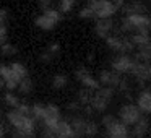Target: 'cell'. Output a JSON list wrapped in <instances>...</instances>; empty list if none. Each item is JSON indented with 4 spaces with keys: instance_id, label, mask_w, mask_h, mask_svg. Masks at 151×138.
Here are the masks:
<instances>
[{
    "instance_id": "obj_38",
    "label": "cell",
    "mask_w": 151,
    "mask_h": 138,
    "mask_svg": "<svg viewBox=\"0 0 151 138\" xmlns=\"http://www.w3.org/2000/svg\"><path fill=\"white\" fill-rule=\"evenodd\" d=\"M67 107H68V111H80V107H81V104H80V102L76 101V102H70V104L67 106Z\"/></svg>"
},
{
    "instance_id": "obj_26",
    "label": "cell",
    "mask_w": 151,
    "mask_h": 138,
    "mask_svg": "<svg viewBox=\"0 0 151 138\" xmlns=\"http://www.w3.org/2000/svg\"><path fill=\"white\" fill-rule=\"evenodd\" d=\"M91 99H93V94H91L89 89H81V91L78 93V102L81 106H89Z\"/></svg>"
},
{
    "instance_id": "obj_31",
    "label": "cell",
    "mask_w": 151,
    "mask_h": 138,
    "mask_svg": "<svg viewBox=\"0 0 151 138\" xmlns=\"http://www.w3.org/2000/svg\"><path fill=\"white\" fill-rule=\"evenodd\" d=\"M111 76H112V70H102L101 75H99V81H101L102 85L109 86V83H111Z\"/></svg>"
},
{
    "instance_id": "obj_4",
    "label": "cell",
    "mask_w": 151,
    "mask_h": 138,
    "mask_svg": "<svg viewBox=\"0 0 151 138\" xmlns=\"http://www.w3.org/2000/svg\"><path fill=\"white\" fill-rule=\"evenodd\" d=\"M114 96V88H109V86H104V88H99L98 91L93 94V99L89 102L93 111H98V112H102L107 109V104L109 101L112 99Z\"/></svg>"
},
{
    "instance_id": "obj_33",
    "label": "cell",
    "mask_w": 151,
    "mask_h": 138,
    "mask_svg": "<svg viewBox=\"0 0 151 138\" xmlns=\"http://www.w3.org/2000/svg\"><path fill=\"white\" fill-rule=\"evenodd\" d=\"M20 114H23V115H28V117H33L31 115V106H28V104H24V102H21L20 106H18V109H17Z\"/></svg>"
},
{
    "instance_id": "obj_28",
    "label": "cell",
    "mask_w": 151,
    "mask_h": 138,
    "mask_svg": "<svg viewBox=\"0 0 151 138\" xmlns=\"http://www.w3.org/2000/svg\"><path fill=\"white\" fill-rule=\"evenodd\" d=\"M0 78L4 80V81H10V80L13 78L10 65H0Z\"/></svg>"
},
{
    "instance_id": "obj_16",
    "label": "cell",
    "mask_w": 151,
    "mask_h": 138,
    "mask_svg": "<svg viewBox=\"0 0 151 138\" xmlns=\"http://www.w3.org/2000/svg\"><path fill=\"white\" fill-rule=\"evenodd\" d=\"M10 68H12V73H13V81H18L20 83L21 80H24L28 76V68L23 65L21 62H13L10 63Z\"/></svg>"
},
{
    "instance_id": "obj_11",
    "label": "cell",
    "mask_w": 151,
    "mask_h": 138,
    "mask_svg": "<svg viewBox=\"0 0 151 138\" xmlns=\"http://www.w3.org/2000/svg\"><path fill=\"white\" fill-rule=\"evenodd\" d=\"M130 73L133 76H137V80L140 83H145L146 80L151 78V65L148 62H135Z\"/></svg>"
},
{
    "instance_id": "obj_20",
    "label": "cell",
    "mask_w": 151,
    "mask_h": 138,
    "mask_svg": "<svg viewBox=\"0 0 151 138\" xmlns=\"http://www.w3.org/2000/svg\"><path fill=\"white\" fill-rule=\"evenodd\" d=\"M138 62H150L151 59V42L150 44H143L138 47V52L135 54Z\"/></svg>"
},
{
    "instance_id": "obj_42",
    "label": "cell",
    "mask_w": 151,
    "mask_h": 138,
    "mask_svg": "<svg viewBox=\"0 0 151 138\" xmlns=\"http://www.w3.org/2000/svg\"><path fill=\"white\" fill-rule=\"evenodd\" d=\"M55 138H73V137H55Z\"/></svg>"
},
{
    "instance_id": "obj_41",
    "label": "cell",
    "mask_w": 151,
    "mask_h": 138,
    "mask_svg": "<svg viewBox=\"0 0 151 138\" xmlns=\"http://www.w3.org/2000/svg\"><path fill=\"white\" fill-rule=\"evenodd\" d=\"M4 86H5V81H4V80H2V78H0V89L4 88Z\"/></svg>"
},
{
    "instance_id": "obj_32",
    "label": "cell",
    "mask_w": 151,
    "mask_h": 138,
    "mask_svg": "<svg viewBox=\"0 0 151 138\" xmlns=\"http://www.w3.org/2000/svg\"><path fill=\"white\" fill-rule=\"evenodd\" d=\"M37 7L42 10V13L44 12H47V10H50L52 8V0H37Z\"/></svg>"
},
{
    "instance_id": "obj_13",
    "label": "cell",
    "mask_w": 151,
    "mask_h": 138,
    "mask_svg": "<svg viewBox=\"0 0 151 138\" xmlns=\"http://www.w3.org/2000/svg\"><path fill=\"white\" fill-rule=\"evenodd\" d=\"M114 28V23H112L111 18H104V20H96V24H94V29H96V34L99 37H109V33L112 31Z\"/></svg>"
},
{
    "instance_id": "obj_29",
    "label": "cell",
    "mask_w": 151,
    "mask_h": 138,
    "mask_svg": "<svg viewBox=\"0 0 151 138\" xmlns=\"http://www.w3.org/2000/svg\"><path fill=\"white\" fill-rule=\"evenodd\" d=\"M0 52H2V55H15V54L18 52V47L13 46V44H10V42H7L0 47Z\"/></svg>"
},
{
    "instance_id": "obj_37",
    "label": "cell",
    "mask_w": 151,
    "mask_h": 138,
    "mask_svg": "<svg viewBox=\"0 0 151 138\" xmlns=\"http://www.w3.org/2000/svg\"><path fill=\"white\" fill-rule=\"evenodd\" d=\"M12 138H31V137H28L26 133H23V132L13 130V132H12Z\"/></svg>"
},
{
    "instance_id": "obj_6",
    "label": "cell",
    "mask_w": 151,
    "mask_h": 138,
    "mask_svg": "<svg viewBox=\"0 0 151 138\" xmlns=\"http://www.w3.org/2000/svg\"><path fill=\"white\" fill-rule=\"evenodd\" d=\"M60 120H62V112H60V109L55 104H46V114H44V120H42L44 127L54 130L55 125Z\"/></svg>"
},
{
    "instance_id": "obj_14",
    "label": "cell",
    "mask_w": 151,
    "mask_h": 138,
    "mask_svg": "<svg viewBox=\"0 0 151 138\" xmlns=\"http://www.w3.org/2000/svg\"><path fill=\"white\" fill-rule=\"evenodd\" d=\"M137 106L141 112L151 114V89H143V91L138 94Z\"/></svg>"
},
{
    "instance_id": "obj_18",
    "label": "cell",
    "mask_w": 151,
    "mask_h": 138,
    "mask_svg": "<svg viewBox=\"0 0 151 138\" xmlns=\"http://www.w3.org/2000/svg\"><path fill=\"white\" fill-rule=\"evenodd\" d=\"M124 12L127 13V17H132V15H145L146 7L141 4L140 0H135V2H130L128 5H125Z\"/></svg>"
},
{
    "instance_id": "obj_10",
    "label": "cell",
    "mask_w": 151,
    "mask_h": 138,
    "mask_svg": "<svg viewBox=\"0 0 151 138\" xmlns=\"http://www.w3.org/2000/svg\"><path fill=\"white\" fill-rule=\"evenodd\" d=\"M135 62L130 59L128 55H125V54H120L119 57H115L114 60H112V72L115 73H127V72H132V68H133Z\"/></svg>"
},
{
    "instance_id": "obj_30",
    "label": "cell",
    "mask_w": 151,
    "mask_h": 138,
    "mask_svg": "<svg viewBox=\"0 0 151 138\" xmlns=\"http://www.w3.org/2000/svg\"><path fill=\"white\" fill-rule=\"evenodd\" d=\"M98 133V124L93 120H88L86 124V130H85V137H94Z\"/></svg>"
},
{
    "instance_id": "obj_24",
    "label": "cell",
    "mask_w": 151,
    "mask_h": 138,
    "mask_svg": "<svg viewBox=\"0 0 151 138\" xmlns=\"http://www.w3.org/2000/svg\"><path fill=\"white\" fill-rule=\"evenodd\" d=\"M130 41L133 42V46H137V47L143 46V44H150V42H151L150 36H148V34H143V33H137Z\"/></svg>"
},
{
    "instance_id": "obj_22",
    "label": "cell",
    "mask_w": 151,
    "mask_h": 138,
    "mask_svg": "<svg viewBox=\"0 0 151 138\" xmlns=\"http://www.w3.org/2000/svg\"><path fill=\"white\" fill-rule=\"evenodd\" d=\"M33 88H34L33 80H31L29 76H26L24 80H21V81H20V86H18V91H20L21 94H29V93H33Z\"/></svg>"
},
{
    "instance_id": "obj_5",
    "label": "cell",
    "mask_w": 151,
    "mask_h": 138,
    "mask_svg": "<svg viewBox=\"0 0 151 138\" xmlns=\"http://www.w3.org/2000/svg\"><path fill=\"white\" fill-rule=\"evenodd\" d=\"M141 119V111L138 109V106L135 104H125L119 109V120L128 127V125H135Z\"/></svg>"
},
{
    "instance_id": "obj_36",
    "label": "cell",
    "mask_w": 151,
    "mask_h": 138,
    "mask_svg": "<svg viewBox=\"0 0 151 138\" xmlns=\"http://www.w3.org/2000/svg\"><path fill=\"white\" fill-rule=\"evenodd\" d=\"M41 138H55V133H54V130L44 127L42 132H41Z\"/></svg>"
},
{
    "instance_id": "obj_9",
    "label": "cell",
    "mask_w": 151,
    "mask_h": 138,
    "mask_svg": "<svg viewBox=\"0 0 151 138\" xmlns=\"http://www.w3.org/2000/svg\"><path fill=\"white\" fill-rule=\"evenodd\" d=\"M127 21L132 29H135L137 33L148 34V29H150V24H151L148 17H145V15H132V17H127Z\"/></svg>"
},
{
    "instance_id": "obj_35",
    "label": "cell",
    "mask_w": 151,
    "mask_h": 138,
    "mask_svg": "<svg viewBox=\"0 0 151 138\" xmlns=\"http://www.w3.org/2000/svg\"><path fill=\"white\" fill-rule=\"evenodd\" d=\"M78 17H80V18H94V15H93L91 8L85 7V8H81V10H80Z\"/></svg>"
},
{
    "instance_id": "obj_2",
    "label": "cell",
    "mask_w": 151,
    "mask_h": 138,
    "mask_svg": "<svg viewBox=\"0 0 151 138\" xmlns=\"http://www.w3.org/2000/svg\"><path fill=\"white\" fill-rule=\"evenodd\" d=\"M102 125L106 128L107 138H130L128 128L119 119H115L114 115H104L102 117Z\"/></svg>"
},
{
    "instance_id": "obj_12",
    "label": "cell",
    "mask_w": 151,
    "mask_h": 138,
    "mask_svg": "<svg viewBox=\"0 0 151 138\" xmlns=\"http://www.w3.org/2000/svg\"><path fill=\"white\" fill-rule=\"evenodd\" d=\"M68 122H70V125H72L73 132H75L76 138L85 137V130H86V124H88V120H86L83 115H72Z\"/></svg>"
},
{
    "instance_id": "obj_19",
    "label": "cell",
    "mask_w": 151,
    "mask_h": 138,
    "mask_svg": "<svg viewBox=\"0 0 151 138\" xmlns=\"http://www.w3.org/2000/svg\"><path fill=\"white\" fill-rule=\"evenodd\" d=\"M34 24H36L39 29H44V31H50V29H54L55 28V24H57V21H54L52 18H49L47 15H39V17L34 20Z\"/></svg>"
},
{
    "instance_id": "obj_3",
    "label": "cell",
    "mask_w": 151,
    "mask_h": 138,
    "mask_svg": "<svg viewBox=\"0 0 151 138\" xmlns=\"http://www.w3.org/2000/svg\"><path fill=\"white\" fill-rule=\"evenodd\" d=\"M88 8H91L93 15L96 20H104V18H111L112 15L117 12L115 5L111 0H88Z\"/></svg>"
},
{
    "instance_id": "obj_23",
    "label": "cell",
    "mask_w": 151,
    "mask_h": 138,
    "mask_svg": "<svg viewBox=\"0 0 151 138\" xmlns=\"http://www.w3.org/2000/svg\"><path fill=\"white\" fill-rule=\"evenodd\" d=\"M67 83H68V78H67V75H62V73H59V75H55L52 78V88L54 89H62L67 86Z\"/></svg>"
},
{
    "instance_id": "obj_17",
    "label": "cell",
    "mask_w": 151,
    "mask_h": 138,
    "mask_svg": "<svg viewBox=\"0 0 151 138\" xmlns=\"http://www.w3.org/2000/svg\"><path fill=\"white\" fill-rule=\"evenodd\" d=\"M59 52H60V46H59V44H50V46L47 47L42 54H39V60H41V62H44V63L52 62V60L59 55Z\"/></svg>"
},
{
    "instance_id": "obj_7",
    "label": "cell",
    "mask_w": 151,
    "mask_h": 138,
    "mask_svg": "<svg viewBox=\"0 0 151 138\" xmlns=\"http://www.w3.org/2000/svg\"><path fill=\"white\" fill-rule=\"evenodd\" d=\"M75 76L80 80V81H81V85L85 86L86 89H96V91L99 89V80L93 78V75L88 72V68H86V67L80 65L78 70L75 72Z\"/></svg>"
},
{
    "instance_id": "obj_8",
    "label": "cell",
    "mask_w": 151,
    "mask_h": 138,
    "mask_svg": "<svg viewBox=\"0 0 151 138\" xmlns=\"http://www.w3.org/2000/svg\"><path fill=\"white\" fill-rule=\"evenodd\" d=\"M106 42L111 49H114L115 52H120V54H127V52H132L133 50V42L130 39H120V37H106Z\"/></svg>"
},
{
    "instance_id": "obj_21",
    "label": "cell",
    "mask_w": 151,
    "mask_h": 138,
    "mask_svg": "<svg viewBox=\"0 0 151 138\" xmlns=\"http://www.w3.org/2000/svg\"><path fill=\"white\" fill-rule=\"evenodd\" d=\"M44 114H46V106L44 104H33L31 106V115H33L34 120H44Z\"/></svg>"
},
{
    "instance_id": "obj_25",
    "label": "cell",
    "mask_w": 151,
    "mask_h": 138,
    "mask_svg": "<svg viewBox=\"0 0 151 138\" xmlns=\"http://www.w3.org/2000/svg\"><path fill=\"white\" fill-rule=\"evenodd\" d=\"M5 104L7 106H10V107H13V109H18V106L21 104V101L20 99H18V96H15L13 93H5Z\"/></svg>"
},
{
    "instance_id": "obj_1",
    "label": "cell",
    "mask_w": 151,
    "mask_h": 138,
    "mask_svg": "<svg viewBox=\"0 0 151 138\" xmlns=\"http://www.w3.org/2000/svg\"><path fill=\"white\" fill-rule=\"evenodd\" d=\"M7 119L12 125H13L15 130L23 132L28 137L34 138L36 135V120L33 117H28V115H23L17 111V109H12L10 112H7Z\"/></svg>"
},
{
    "instance_id": "obj_39",
    "label": "cell",
    "mask_w": 151,
    "mask_h": 138,
    "mask_svg": "<svg viewBox=\"0 0 151 138\" xmlns=\"http://www.w3.org/2000/svg\"><path fill=\"white\" fill-rule=\"evenodd\" d=\"M111 2L115 5V8H117V10H119V8H124L125 7V0H111Z\"/></svg>"
},
{
    "instance_id": "obj_34",
    "label": "cell",
    "mask_w": 151,
    "mask_h": 138,
    "mask_svg": "<svg viewBox=\"0 0 151 138\" xmlns=\"http://www.w3.org/2000/svg\"><path fill=\"white\" fill-rule=\"evenodd\" d=\"M7 21H8V10L7 8H0V24L7 26Z\"/></svg>"
},
{
    "instance_id": "obj_43",
    "label": "cell",
    "mask_w": 151,
    "mask_h": 138,
    "mask_svg": "<svg viewBox=\"0 0 151 138\" xmlns=\"http://www.w3.org/2000/svg\"><path fill=\"white\" fill-rule=\"evenodd\" d=\"M0 115H2V111H0Z\"/></svg>"
},
{
    "instance_id": "obj_27",
    "label": "cell",
    "mask_w": 151,
    "mask_h": 138,
    "mask_svg": "<svg viewBox=\"0 0 151 138\" xmlns=\"http://www.w3.org/2000/svg\"><path fill=\"white\" fill-rule=\"evenodd\" d=\"M76 0H59V7H60V13H68L70 10L73 8Z\"/></svg>"
},
{
    "instance_id": "obj_15",
    "label": "cell",
    "mask_w": 151,
    "mask_h": 138,
    "mask_svg": "<svg viewBox=\"0 0 151 138\" xmlns=\"http://www.w3.org/2000/svg\"><path fill=\"white\" fill-rule=\"evenodd\" d=\"M148 128H150V122L148 119L141 117L137 124L133 125V130H132V137L133 138H145L148 133Z\"/></svg>"
},
{
    "instance_id": "obj_40",
    "label": "cell",
    "mask_w": 151,
    "mask_h": 138,
    "mask_svg": "<svg viewBox=\"0 0 151 138\" xmlns=\"http://www.w3.org/2000/svg\"><path fill=\"white\" fill-rule=\"evenodd\" d=\"M4 135H5V127H4L2 124H0V138L4 137Z\"/></svg>"
}]
</instances>
